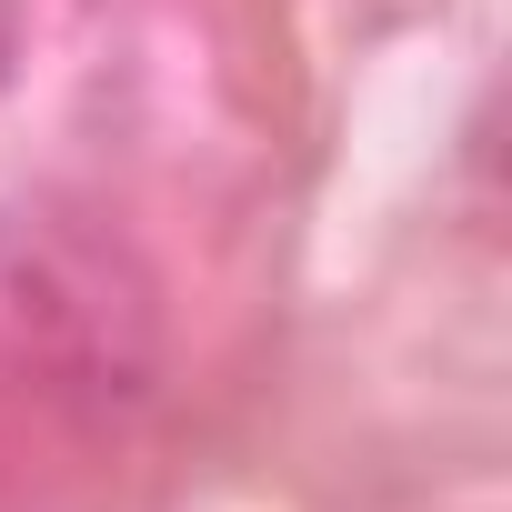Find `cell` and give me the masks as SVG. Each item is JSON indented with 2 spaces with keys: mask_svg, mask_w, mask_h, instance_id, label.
Here are the masks:
<instances>
[{
  "mask_svg": "<svg viewBox=\"0 0 512 512\" xmlns=\"http://www.w3.org/2000/svg\"><path fill=\"white\" fill-rule=\"evenodd\" d=\"M11 61H21V0H0V81H11Z\"/></svg>",
  "mask_w": 512,
  "mask_h": 512,
  "instance_id": "obj_1",
  "label": "cell"
}]
</instances>
